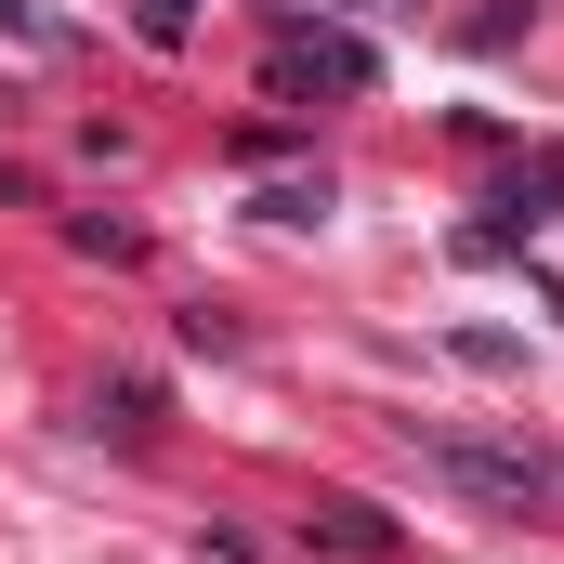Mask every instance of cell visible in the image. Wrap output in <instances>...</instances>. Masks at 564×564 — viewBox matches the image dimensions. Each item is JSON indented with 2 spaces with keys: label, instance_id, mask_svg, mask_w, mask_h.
<instances>
[{
  "label": "cell",
  "instance_id": "cell-1",
  "mask_svg": "<svg viewBox=\"0 0 564 564\" xmlns=\"http://www.w3.org/2000/svg\"><path fill=\"white\" fill-rule=\"evenodd\" d=\"M433 473H459L473 499H499V512H525L552 473H539V446H473V433H433Z\"/></svg>",
  "mask_w": 564,
  "mask_h": 564
},
{
  "label": "cell",
  "instance_id": "cell-2",
  "mask_svg": "<svg viewBox=\"0 0 564 564\" xmlns=\"http://www.w3.org/2000/svg\"><path fill=\"white\" fill-rule=\"evenodd\" d=\"M276 79H328V93H368V79H381V53H368V40H341V26H315V13H289V26H276Z\"/></svg>",
  "mask_w": 564,
  "mask_h": 564
},
{
  "label": "cell",
  "instance_id": "cell-3",
  "mask_svg": "<svg viewBox=\"0 0 564 564\" xmlns=\"http://www.w3.org/2000/svg\"><path fill=\"white\" fill-rule=\"evenodd\" d=\"M328 552H381V512L368 499H328Z\"/></svg>",
  "mask_w": 564,
  "mask_h": 564
}]
</instances>
